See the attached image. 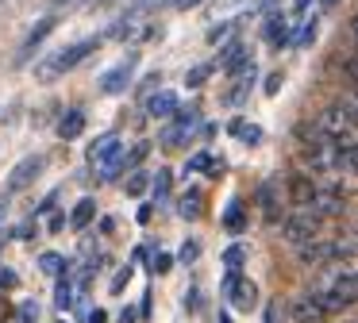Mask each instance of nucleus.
<instances>
[{"mask_svg": "<svg viewBox=\"0 0 358 323\" xmlns=\"http://www.w3.org/2000/svg\"><path fill=\"white\" fill-rule=\"evenodd\" d=\"M320 135H355V100H339V104H327L320 112V123H316Z\"/></svg>", "mask_w": 358, "mask_h": 323, "instance_id": "nucleus-1", "label": "nucleus"}, {"mask_svg": "<svg viewBox=\"0 0 358 323\" xmlns=\"http://www.w3.org/2000/svg\"><path fill=\"white\" fill-rule=\"evenodd\" d=\"M320 227H324V220H320L312 208H304V212H293V215L285 220V238H289V243H296V246L316 243V238H320Z\"/></svg>", "mask_w": 358, "mask_h": 323, "instance_id": "nucleus-2", "label": "nucleus"}, {"mask_svg": "<svg viewBox=\"0 0 358 323\" xmlns=\"http://www.w3.org/2000/svg\"><path fill=\"white\" fill-rule=\"evenodd\" d=\"M196 127H201V108H193V104H189V108H178L173 123L162 131V138H158V143H162V146H181Z\"/></svg>", "mask_w": 358, "mask_h": 323, "instance_id": "nucleus-3", "label": "nucleus"}, {"mask_svg": "<svg viewBox=\"0 0 358 323\" xmlns=\"http://www.w3.org/2000/svg\"><path fill=\"white\" fill-rule=\"evenodd\" d=\"M224 296L231 300L235 308H243V312H250V308L258 304V289H255V281H243L239 273H227V277H224Z\"/></svg>", "mask_w": 358, "mask_h": 323, "instance_id": "nucleus-4", "label": "nucleus"}, {"mask_svg": "<svg viewBox=\"0 0 358 323\" xmlns=\"http://www.w3.org/2000/svg\"><path fill=\"white\" fill-rule=\"evenodd\" d=\"M96 50V38H81V43H73V46H66L62 54H58L55 62H50L43 73H66V69H73V66H81V62L89 58V54Z\"/></svg>", "mask_w": 358, "mask_h": 323, "instance_id": "nucleus-5", "label": "nucleus"}, {"mask_svg": "<svg viewBox=\"0 0 358 323\" xmlns=\"http://www.w3.org/2000/svg\"><path fill=\"white\" fill-rule=\"evenodd\" d=\"M43 166H47V158H43V154H31V158H24V162H20V166L8 173V185H4V196H12V192L27 189V185H31L35 177H39V169H43Z\"/></svg>", "mask_w": 358, "mask_h": 323, "instance_id": "nucleus-6", "label": "nucleus"}, {"mask_svg": "<svg viewBox=\"0 0 358 323\" xmlns=\"http://www.w3.org/2000/svg\"><path fill=\"white\" fill-rule=\"evenodd\" d=\"M135 62H139V54H127L124 62H116V66L101 77V89L104 92H124L127 81H131V73H135Z\"/></svg>", "mask_w": 358, "mask_h": 323, "instance_id": "nucleus-7", "label": "nucleus"}, {"mask_svg": "<svg viewBox=\"0 0 358 323\" xmlns=\"http://www.w3.org/2000/svg\"><path fill=\"white\" fill-rule=\"evenodd\" d=\"M312 200H316V181H312L308 173L289 177V204H296L304 212V208H312Z\"/></svg>", "mask_w": 358, "mask_h": 323, "instance_id": "nucleus-8", "label": "nucleus"}, {"mask_svg": "<svg viewBox=\"0 0 358 323\" xmlns=\"http://www.w3.org/2000/svg\"><path fill=\"white\" fill-rule=\"evenodd\" d=\"M250 62H255V58H250V50L239 43V38H235V43H227V46H224V54H220V69H224V73H231V77H235V73H243V69H247Z\"/></svg>", "mask_w": 358, "mask_h": 323, "instance_id": "nucleus-9", "label": "nucleus"}, {"mask_svg": "<svg viewBox=\"0 0 358 323\" xmlns=\"http://www.w3.org/2000/svg\"><path fill=\"white\" fill-rule=\"evenodd\" d=\"M178 92H170V89H158V92H150L147 96V115L150 120H170L173 112H178Z\"/></svg>", "mask_w": 358, "mask_h": 323, "instance_id": "nucleus-10", "label": "nucleus"}, {"mask_svg": "<svg viewBox=\"0 0 358 323\" xmlns=\"http://www.w3.org/2000/svg\"><path fill=\"white\" fill-rule=\"evenodd\" d=\"M120 154H124V150H120V135H101L93 146H89V162H93L96 169H101L104 162L120 158Z\"/></svg>", "mask_w": 358, "mask_h": 323, "instance_id": "nucleus-11", "label": "nucleus"}, {"mask_svg": "<svg viewBox=\"0 0 358 323\" xmlns=\"http://www.w3.org/2000/svg\"><path fill=\"white\" fill-rule=\"evenodd\" d=\"M255 77H258V69H255V62H250V66L243 69V73H235V89L224 96V104H227V108H239L243 100L250 96V85H255Z\"/></svg>", "mask_w": 358, "mask_h": 323, "instance_id": "nucleus-12", "label": "nucleus"}, {"mask_svg": "<svg viewBox=\"0 0 358 323\" xmlns=\"http://www.w3.org/2000/svg\"><path fill=\"white\" fill-rule=\"evenodd\" d=\"M55 23H58V20H55V15H47V20H43V23H39V27H35V31H31V35H27V38H24V50H20V54H16V62H20V66H24V62H31V54H35V50H39V46H43V38H47V35H50V31H55Z\"/></svg>", "mask_w": 358, "mask_h": 323, "instance_id": "nucleus-13", "label": "nucleus"}, {"mask_svg": "<svg viewBox=\"0 0 358 323\" xmlns=\"http://www.w3.org/2000/svg\"><path fill=\"white\" fill-rule=\"evenodd\" d=\"M293 320L296 323H320L324 320V308H320V300L312 296V292H304V296L293 300Z\"/></svg>", "mask_w": 358, "mask_h": 323, "instance_id": "nucleus-14", "label": "nucleus"}, {"mask_svg": "<svg viewBox=\"0 0 358 323\" xmlns=\"http://www.w3.org/2000/svg\"><path fill=\"white\" fill-rule=\"evenodd\" d=\"M262 35H266V43H273V46H285V43H289V20H285L281 12L266 15V27H262Z\"/></svg>", "mask_w": 358, "mask_h": 323, "instance_id": "nucleus-15", "label": "nucleus"}, {"mask_svg": "<svg viewBox=\"0 0 358 323\" xmlns=\"http://www.w3.org/2000/svg\"><path fill=\"white\" fill-rule=\"evenodd\" d=\"M312 204H316V208H312V212H343V192L339 189H335V185H331V189H316V200H312Z\"/></svg>", "mask_w": 358, "mask_h": 323, "instance_id": "nucleus-16", "label": "nucleus"}, {"mask_svg": "<svg viewBox=\"0 0 358 323\" xmlns=\"http://www.w3.org/2000/svg\"><path fill=\"white\" fill-rule=\"evenodd\" d=\"M81 131H85V112H81V108H70V112L62 115V123H58V135H62V138H78Z\"/></svg>", "mask_w": 358, "mask_h": 323, "instance_id": "nucleus-17", "label": "nucleus"}, {"mask_svg": "<svg viewBox=\"0 0 358 323\" xmlns=\"http://www.w3.org/2000/svg\"><path fill=\"white\" fill-rule=\"evenodd\" d=\"M258 204L266 208V220H278V181H262L258 185Z\"/></svg>", "mask_w": 358, "mask_h": 323, "instance_id": "nucleus-18", "label": "nucleus"}, {"mask_svg": "<svg viewBox=\"0 0 358 323\" xmlns=\"http://www.w3.org/2000/svg\"><path fill=\"white\" fill-rule=\"evenodd\" d=\"M331 258V243H304L301 246V261L304 266H320V261Z\"/></svg>", "mask_w": 358, "mask_h": 323, "instance_id": "nucleus-19", "label": "nucleus"}, {"mask_svg": "<svg viewBox=\"0 0 358 323\" xmlns=\"http://www.w3.org/2000/svg\"><path fill=\"white\" fill-rule=\"evenodd\" d=\"M178 215H181V220H196V215H201V189H189L185 196H181Z\"/></svg>", "mask_w": 358, "mask_h": 323, "instance_id": "nucleus-20", "label": "nucleus"}, {"mask_svg": "<svg viewBox=\"0 0 358 323\" xmlns=\"http://www.w3.org/2000/svg\"><path fill=\"white\" fill-rule=\"evenodd\" d=\"M231 135L243 138L247 146H255L258 138H262V127H258V123H247V120H235V123H231Z\"/></svg>", "mask_w": 358, "mask_h": 323, "instance_id": "nucleus-21", "label": "nucleus"}, {"mask_svg": "<svg viewBox=\"0 0 358 323\" xmlns=\"http://www.w3.org/2000/svg\"><path fill=\"white\" fill-rule=\"evenodd\" d=\"M93 212H96V204H93V200H81V204L73 208V215H70L73 231H85V227H89V220H93Z\"/></svg>", "mask_w": 358, "mask_h": 323, "instance_id": "nucleus-22", "label": "nucleus"}, {"mask_svg": "<svg viewBox=\"0 0 358 323\" xmlns=\"http://www.w3.org/2000/svg\"><path fill=\"white\" fill-rule=\"evenodd\" d=\"M243 261H247V246H243V243H235V246H227V250H224V266H227V273H239Z\"/></svg>", "mask_w": 358, "mask_h": 323, "instance_id": "nucleus-23", "label": "nucleus"}, {"mask_svg": "<svg viewBox=\"0 0 358 323\" xmlns=\"http://www.w3.org/2000/svg\"><path fill=\"white\" fill-rule=\"evenodd\" d=\"M224 227L231 231V235H239V231H243V204H239V200H231V204H227V212H224Z\"/></svg>", "mask_w": 358, "mask_h": 323, "instance_id": "nucleus-24", "label": "nucleus"}, {"mask_svg": "<svg viewBox=\"0 0 358 323\" xmlns=\"http://www.w3.org/2000/svg\"><path fill=\"white\" fill-rule=\"evenodd\" d=\"M316 31H320V23H316V15H312V20H304V27L296 31V35L289 38V43H293V46H308L312 38H316Z\"/></svg>", "mask_w": 358, "mask_h": 323, "instance_id": "nucleus-25", "label": "nucleus"}, {"mask_svg": "<svg viewBox=\"0 0 358 323\" xmlns=\"http://www.w3.org/2000/svg\"><path fill=\"white\" fill-rule=\"evenodd\" d=\"M170 185H173V173L170 169H158V177H155V204H162V200L170 196Z\"/></svg>", "mask_w": 358, "mask_h": 323, "instance_id": "nucleus-26", "label": "nucleus"}, {"mask_svg": "<svg viewBox=\"0 0 358 323\" xmlns=\"http://www.w3.org/2000/svg\"><path fill=\"white\" fill-rule=\"evenodd\" d=\"M39 266H43V273H62V269H66V258H62V254H55V250H47V254L39 258Z\"/></svg>", "mask_w": 358, "mask_h": 323, "instance_id": "nucleus-27", "label": "nucleus"}, {"mask_svg": "<svg viewBox=\"0 0 358 323\" xmlns=\"http://www.w3.org/2000/svg\"><path fill=\"white\" fill-rule=\"evenodd\" d=\"M147 154H150V143H139L131 154H120V162H124V169H131V166H139V162L147 158Z\"/></svg>", "mask_w": 358, "mask_h": 323, "instance_id": "nucleus-28", "label": "nucleus"}, {"mask_svg": "<svg viewBox=\"0 0 358 323\" xmlns=\"http://www.w3.org/2000/svg\"><path fill=\"white\" fill-rule=\"evenodd\" d=\"M55 304H58V308H73V285H70V277H62V281H58Z\"/></svg>", "mask_w": 358, "mask_h": 323, "instance_id": "nucleus-29", "label": "nucleus"}, {"mask_svg": "<svg viewBox=\"0 0 358 323\" xmlns=\"http://www.w3.org/2000/svg\"><path fill=\"white\" fill-rule=\"evenodd\" d=\"M16 320L20 323H35V320H39V304H35V300H24L20 312H16Z\"/></svg>", "mask_w": 358, "mask_h": 323, "instance_id": "nucleus-30", "label": "nucleus"}, {"mask_svg": "<svg viewBox=\"0 0 358 323\" xmlns=\"http://www.w3.org/2000/svg\"><path fill=\"white\" fill-rule=\"evenodd\" d=\"M208 73H212V66H208V62H204V66H196L193 73L185 77V81H189V89H201V85H204V77H208Z\"/></svg>", "mask_w": 358, "mask_h": 323, "instance_id": "nucleus-31", "label": "nucleus"}, {"mask_svg": "<svg viewBox=\"0 0 358 323\" xmlns=\"http://www.w3.org/2000/svg\"><path fill=\"white\" fill-rule=\"evenodd\" d=\"M170 266H173V261H170V254H155V261H150V269H155V273H166Z\"/></svg>", "mask_w": 358, "mask_h": 323, "instance_id": "nucleus-32", "label": "nucleus"}, {"mask_svg": "<svg viewBox=\"0 0 358 323\" xmlns=\"http://www.w3.org/2000/svg\"><path fill=\"white\" fill-rule=\"evenodd\" d=\"M143 189H147V173H135L131 181H127V192H135V196H139Z\"/></svg>", "mask_w": 358, "mask_h": 323, "instance_id": "nucleus-33", "label": "nucleus"}, {"mask_svg": "<svg viewBox=\"0 0 358 323\" xmlns=\"http://www.w3.org/2000/svg\"><path fill=\"white\" fill-rule=\"evenodd\" d=\"M127 281H131V266L116 273V281H112V292H124V285H127Z\"/></svg>", "mask_w": 358, "mask_h": 323, "instance_id": "nucleus-34", "label": "nucleus"}, {"mask_svg": "<svg viewBox=\"0 0 358 323\" xmlns=\"http://www.w3.org/2000/svg\"><path fill=\"white\" fill-rule=\"evenodd\" d=\"M196 254H201V246H196V243H185V246H181V261H196Z\"/></svg>", "mask_w": 358, "mask_h": 323, "instance_id": "nucleus-35", "label": "nucleus"}, {"mask_svg": "<svg viewBox=\"0 0 358 323\" xmlns=\"http://www.w3.org/2000/svg\"><path fill=\"white\" fill-rule=\"evenodd\" d=\"M262 323H281V304H266V320Z\"/></svg>", "mask_w": 358, "mask_h": 323, "instance_id": "nucleus-36", "label": "nucleus"}, {"mask_svg": "<svg viewBox=\"0 0 358 323\" xmlns=\"http://www.w3.org/2000/svg\"><path fill=\"white\" fill-rule=\"evenodd\" d=\"M281 81H285V77H281V73H270V77H266V92H270V96H273V92L281 89Z\"/></svg>", "mask_w": 358, "mask_h": 323, "instance_id": "nucleus-37", "label": "nucleus"}, {"mask_svg": "<svg viewBox=\"0 0 358 323\" xmlns=\"http://www.w3.org/2000/svg\"><path fill=\"white\" fill-rule=\"evenodd\" d=\"M278 4V0H255V4H250V12L247 15H258V12H266V8H273Z\"/></svg>", "mask_w": 358, "mask_h": 323, "instance_id": "nucleus-38", "label": "nucleus"}, {"mask_svg": "<svg viewBox=\"0 0 358 323\" xmlns=\"http://www.w3.org/2000/svg\"><path fill=\"white\" fill-rule=\"evenodd\" d=\"M16 285V273L12 269H0V289H12Z\"/></svg>", "mask_w": 358, "mask_h": 323, "instance_id": "nucleus-39", "label": "nucleus"}, {"mask_svg": "<svg viewBox=\"0 0 358 323\" xmlns=\"http://www.w3.org/2000/svg\"><path fill=\"white\" fill-rule=\"evenodd\" d=\"M196 4H204V0H173V8H181V12H185V8H196Z\"/></svg>", "mask_w": 358, "mask_h": 323, "instance_id": "nucleus-40", "label": "nucleus"}, {"mask_svg": "<svg viewBox=\"0 0 358 323\" xmlns=\"http://www.w3.org/2000/svg\"><path fill=\"white\" fill-rule=\"evenodd\" d=\"M104 320H108V315H104L101 308H93V312H89V323H104Z\"/></svg>", "mask_w": 358, "mask_h": 323, "instance_id": "nucleus-41", "label": "nucleus"}, {"mask_svg": "<svg viewBox=\"0 0 358 323\" xmlns=\"http://www.w3.org/2000/svg\"><path fill=\"white\" fill-rule=\"evenodd\" d=\"M308 4H312V0H296V4H293V8H296V15H304V12H308Z\"/></svg>", "mask_w": 358, "mask_h": 323, "instance_id": "nucleus-42", "label": "nucleus"}, {"mask_svg": "<svg viewBox=\"0 0 358 323\" xmlns=\"http://www.w3.org/2000/svg\"><path fill=\"white\" fill-rule=\"evenodd\" d=\"M4 212H8V196L0 192V223H4Z\"/></svg>", "mask_w": 358, "mask_h": 323, "instance_id": "nucleus-43", "label": "nucleus"}, {"mask_svg": "<svg viewBox=\"0 0 358 323\" xmlns=\"http://www.w3.org/2000/svg\"><path fill=\"white\" fill-rule=\"evenodd\" d=\"M120 323H135V312L127 308V312H120Z\"/></svg>", "mask_w": 358, "mask_h": 323, "instance_id": "nucleus-44", "label": "nucleus"}, {"mask_svg": "<svg viewBox=\"0 0 358 323\" xmlns=\"http://www.w3.org/2000/svg\"><path fill=\"white\" fill-rule=\"evenodd\" d=\"M320 4H324V8H331V4H335V0H320Z\"/></svg>", "mask_w": 358, "mask_h": 323, "instance_id": "nucleus-45", "label": "nucleus"}, {"mask_svg": "<svg viewBox=\"0 0 358 323\" xmlns=\"http://www.w3.org/2000/svg\"><path fill=\"white\" fill-rule=\"evenodd\" d=\"M220 323H231V320H227V315H220Z\"/></svg>", "mask_w": 358, "mask_h": 323, "instance_id": "nucleus-46", "label": "nucleus"}, {"mask_svg": "<svg viewBox=\"0 0 358 323\" xmlns=\"http://www.w3.org/2000/svg\"><path fill=\"white\" fill-rule=\"evenodd\" d=\"M55 4H66V0H55Z\"/></svg>", "mask_w": 358, "mask_h": 323, "instance_id": "nucleus-47", "label": "nucleus"}]
</instances>
